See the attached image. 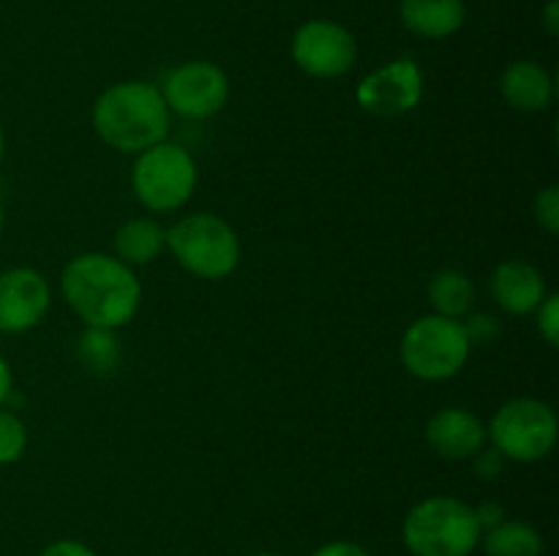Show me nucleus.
<instances>
[{
	"label": "nucleus",
	"mask_w": 559,
	"mask_h": 556,
	"mask_svg": "<svg viewBox=\"0 0 559 556\" xmlns=\"http://www.w3.org/2000/svg\"><path fill=\"white\" fill-rule=\"evenodd\" d=\"M60 289L69 309L96 330H118L136 316L142 283L118 256L80 254L63 267Z\"/></svg>",
	"instance_id": "1"
},
{
	"label": "nucleus",
	"mask_w": 559,
	"mask_h": 556,
	"mask_svg": "<svg viewBox=\"0 0 559 556\" xmlns=\"http://www.w3.org/2000/svg\"><path fill=\"white\" fill-rule=\"evenodd\" d=\"M93 131L115 150L142 153L167 140V101L151 82H118L93 104Z\"/></svg>",
	"instance_id": "2"
},
{
	"label": "nucleus",
	"mask_w": 559,
	"mask_h": 556,
	"mask_svg": "<svg viewBox=\"0 0 559 556\" xmlns=\"http://www.w3.org/2000/svg\"><path fill=\"white\" fill-rule=\"evenodd\" d=\"M475 507L456 496H429L407 512L404 545L413 556H469L480 543Z\"/></svg>",
	"instance_id": "3"
},
{
	"label": "nucleus",
	"mask_w": 559,
	"mask_h": 556,
	"mask_svg": "<svg viewBox=\"0 0 559 556\" xmlns=\"http://www.w3.org/2000/svg\"><path fill=\"white\" fill-rule=\"evenodd\" d=\"M167 249L191 276L222 281L240 262L235 229L213 213H191L167 229Z\"/></svg>",
	"instance_id": "4"
},
{
	"label": "nucleus",
	"mask_w": 559,
	"mask_h": 556,
	"mask_svg": "<svg viewBox=\"0 0 559 556\" xmlns=\"http://www.w3.org/2000/svg\"><path fill=\"white\" fill-rule=\"evenodd\" d=\"M473 341L459 319L429 314L407 327L399 347L402 365L424 382H442L456 376L467 365Z\"/></svg>",
	"instance_id": "5"
},
{
	"label": "nucleus",
	"mask_w": 559,
	"mask_h": 556,
	"mask_svg": "<svg viewBox=\"0 0 559 556\" xmlns=\"http://www.w3.org/2000/svg\"><path fill=\"white\" fill-rule=\"evenodd\" d=\"M131 185L140 200L153 213H169L183 207L197 189V161L189 150L169 142L136 153Z\"/></svg>",
	"instance_id": "6"
},
{
	"label": "nucleus",
	"mask_w": 559,
	"mask_h": 556,
	"mask_svg": "<svg viewBox=\"0 0 559 556\" xmlns=\"http://www.w3.org/2000/svg\"><path fill=\"white\" fill-rule=\"evenodd\" d=\"M486 436L502 458L522 463L540 461L557 445V414L538 398H513L497 409Z\"/></svg>",
	"instance_id": "7"
},
{
	"label": "nucleus",
	"mask_w": 559,
	"mask_h": 556,
	"mask_svg": "<svg viewBox=\"0 0 559 556\" xmlns=\"http://www.w3.org/2000/svg\"><path fill=\"white\" fill-rule=\"evenodd\" d=\"M295 65L314 80H336L353 71L358 60V41L344 25L333 20H309L293 36Z\"/></svg>",
	"instance_id": "8"
},
{
	"label": "nucleus",
	"mask_w": 559,
	"mask_h": 556,
	"mask_svg": "<svg viewBox=\"0 0 559 556\" xmlns=\"http://www.w3.org/2000/svg\"><path fill=\"white\" fill-rule=\"evenodd\" d=\"M169 112L186 120H207L222 112L229 101V80L216 63L191 60L164 76L158 87Z\"/></svg>",
	"instance_id": "9"
},
{
	"label": "nucleus",
	"mask_w": 559,
	"mask_h": 556,
	"mask_svg": "<svg viewBox=\"0 0 559 556\" xmlns=\"http://www.w3.org/2000/svg\"><path fill=\"white\" fill-rule=\"evenodd\" d=\"M358 104L377 118L413 112L424 98V71L415 60L399 58L371 71L355 90Z\"/></svg>",
	"instance_id": "10"
},
{
	"label": "nucleus",
	"mask_w": 559,
	"mask_h": 556,
	"mask_svg": "<svg viewBox=\"0 0 559 556\" xmlns=\"http://www.w3.org/2000/svg\"><path fill=\"white\" fill-rule=\"evenodd\" d=\"M47 278L31 267H11L0 273V333H27L44 319L49 309Z\"/></svg>",
	"instance_id": "11"
},
{
	"label": "nucleus",
	"mask_w": 559,
	"mask_h": 556,
	"mask_svg": "<svg viewBox=\"0 0 559 556\" xmlns=\"http://www.w3.org/2000/svg\"><path fill=\"white\" fill-rule=\"evenodd\" d=\"M486 439L489 436H486V425L480 423V418L462 407L440 409L426 423V442L431 445V450L451 461L473 458L475 452L484 450Z\"/></svg>",
	"instance_id": "12"
},
{
	"label": "nucleus",
	"mask_w": 559,
	"mask_h": 556,
	"mask_svg": "<svg viewBox=\"0 0 559 556\" xmlns=\"http://www.w3.org/2000/svg\"><path fill=\"white\" fill-rule=\"evenodd\" d=\"M489 289L495 294L497 305L516 316L533 314L549 294L538 267L524 259H508L497 265V270L491 273Z\"/></svg>",
	"instance_id": "13"
},
{
	"label": "nucleus",
	"mask_w": 559,
	"mask_h": 556,
	"mask_svg": "<svg viewBox=\"0 0 559 556\" xmlns=\"http://www.w3.org/2000/svg\"><path fill=\"white\" fill-rule=\"evenodd\" d=\"M399 20L413 36L442 41L462 31L467 9L464 0H402Z\"/></svg>",
	"instance_id": "14"
},
{
	"label": "nucleus",
	"mask_w": 559,
	"mask_h": 556,
	"mask_svg": "<svg viewBox=\"0 0 559 556\" xmlns=\"http://www.w3.org/2000/svg\"><path fill=\"white\" fill-rule=\"evenodd\" d=\"M502 98L519 112H544L555 101V80L535 60H516L500 80Z\"/></svg>",
	"instance_id": "15"
},
{
	"label": "nucleus",
	"mask_w": 559,
	"mask_h": 556,
	"mask_svg": "<svg viewBox=\"0 0 559 556\" xmlns=\"http://www.w3.org/2000/svg\"><path fill=\"white\" fill-rule=\"evenodd\" d=\"M112 245L123 265H151L167 249V229L153 218H131L118 227Z\"/></svg>",
	"instance_id": "16"
},
{
	"label": "nucleus",
	"mask_w": 559,
	"mask_h": 556,
	"mask_svg": "<svg viewBox=\"0 0 559 556\" xmlns=\"http://www.w3.org/2000/svg\"><path fill=\"white\" fill-rule=\"evenodd\" d=\"M486 556H544V537L527 521L502 518L497 527L480 534Z\"/></svg>",
	"instance_id": "17"
},
{
	"label": "nucleus",
	"mask_w": 559,
	"mask_h": 556,
	"mask_svg": "<svg viewBox=\"0 0 559 556\" xmlns=\"http://www.w3.org/2000/svg\"><path fill=\"white\" fill-rule=\"evenodd\" d=\"M429 300L435 311L448 319H459L473 309L475 287L467 273L462 270H440L429 281Z\"/></svg>",
	"instance_id": "18"
},
{
	"label": "nucleus",
	"mask_w": 559,
	"mask_h": 556,
	"mask_svg": "<svg viewBox=\"0 0 559 556\" xmlns=\"http://www.w3.org/2000/svg\"><path fill=\"white\" fill-rule=\"evenodd\" d=\"M27 445V431L14 412L0 409V467L20 461Z\"/></svg>",
	"instance_id": "19"
},
{
	"label": "nucleus",
	"mask_w": 559,
	"mask_h": 556,
	"mask_svg": "<svg viewBox=\"0 0 559 556\" xmlns=\"http://www.w3.org/2000/svg\"><path fill=\"white\" fill-rule=\"evenodd\" d=\"M82 358L87 360V365H112L115 363V341L112 330H96V327H87V336L82 338Z\"/></svg>",
	"instance_id": "20"
},
{
	"label": "nucleus",
	"mask_w": 559,
	"mask_h": 556,
	"mask_svg": "<svg viewBox=\"0 0 559 556\" xmlns=\"http://www.w3.org/2000/svg\"><path fill=\"white\" fill-rule=\"evenodd\" d=\"M535 221L549 234L559 232V189L555 183L546 185L535 200Z\"/></svg>",
	"instance_id": "21"
},
{
	"label": "nucleus",
	"mask_w": 559,
	"mask_h": 556,
	"mask_svg": "<svg viewBox=\"0 0 559 556\" xmlns=\"http://www.w3.org/2000/svg\"><path fill=\"white\" fill-rule=\"evenodd\" d=\"M538 314V333L544 336V341L549 347H557L559 343V298L557 294H546L544 303L535 309Z\"/></svg>",
	"instance_id": "22"
},
{
	"label": "nucleus",
	"mask_w": 559,
	"mask_h": 556,
	"mask_svg": "<svg viewBox=\"0 0 559 556\" xmlns=\"http://www.w3.org/2000/svg\"><path fill=\"white\" fill-rule=\"evenodd\" d=\"M473 458H475V469H478L480 478H497V474L502 472V461H506V458H502L495 447H491V450L475 452Z\"/></svg>",
	"instance_id": "23"
},
{
	"label": "nucleus",
	"mask_w": 559,
	"mask_h": 556,
	"mask_svg": "<svg viewBox=\"0 0 559 556\" xmlns=\"http://www.w3.org/2000/svg\"><path fill=\"white\" fill-rule=\"evenodd\" d=\"M311 556H371L364 545L349 543V540H333V543L317 548Z\"/></svg>",
	"instance_id": "24"
},
{
	"label": "nucleus",
	"mask_w": 559,
	"mask_h": 556,
	"mask_svg": "<svg viewBox=\"0 0 559 556\" xmlns=\"http://www.w3.org/2000/svg\"><path fill=\"white\" fill-rule=\"evenodd\" d=\"M41 556H96L85 543L80 540H58V543L47 545L41 551Z\"/></svg>",
	"instance_id": "25"
},
{
	"label": "nucleus",
	"mask_w": 559,
	"mask_h": 556,
	"mask_svg": "<svg viewBox=\"0 0 559 556\" xmlns=\"http://www.w3.org/2000/svg\"><path fill=\"white\" fill-rule=\"evenodd\" d=\"M473 325H464L467 327V333H469V341H480V338H489V336H495L497 333V325H495V319H491V316H486V314H478V316H473Z\"/></svg>",
	"instance_id": "26"
},
{
	"label": "nucleus",
	"mask_w": 559,
	"mask_h": 556,
	"mask_svg": "<svg viewBox=\"0 0 559 556\" xmlns=\"http://www.w3.org/2000/svg\"><path fill=\"white\" fill-rule=\"evenodd\" d=\"M475 518H478V523H480V532H486V529L497 527V523L506 518V512H502L500 505H480V507H475Z\"/></svg>",
	"instance_id": "27"
},
{
	"label": "nucleus",
	"mask_w": 559,
	"mask_h": 556,
	"mask_svg": "<svg viewBox=\"0 0 559 556\" xmlns=\"http://www.w3.org/2000/svg\"><path fill=\"white\" fill-rule=\"evenodd\" d=\"M557 11H559L557 0H549V3H546V16H544V22H546V31H549L551 36H557V31H559V16H557Z\"/></svg>",
	"instance_id": "28"
},
{
	"label": "nucleus",
	"mask_w": 559,
	"mask_h": 556,
	"mask_svg": "<svg viewBox=\"0 0 559 556\" xmlns=\"http://www.w3.org/2000/svg\"><path fill=\"white\" fill-rule=\"evenodd\" d=\"M11 396V368L3 358H0V403Z\"/></svg>",
	"instance_id": "29"
},
{
	"label": "nucleus",
	"mask_w": 559,
	"mask_h": 556,
	"mask_svg": "<svg viewBox=\"0 0 559 556\" xmlns=\"http://www.w3.org/2000/svg\"><path fill=\"white\" fill-rule=\"evenodd\" d=\"M3 153H5V136H3V129H0V164H3Z\"/></svg>",
	"instance_id": "30"
},
{
	"label": "nucleus",
	"mask_w": 559,
	"mask_h": 556,
	"mask_svg": "<svg viewBox=\"0 0 559 556\" xmlns=\"http://www.w3.org/2000/svg\"><path fill=\"white\" fill-rule=\"evenodd\" d=\"M3 223H5V210H3V202H0V232H3Z\"/></svg>",
	"instance_id": "31"
},
{
	"label": "nucleus",
	"mask_w": 559,
	"mask_h": 556,
	"mask_svg": "<svg viewBox=\"0 0 559 556\" xmlns=\"http://www.w3.org/2000/svg\"><path fill=\"white\" fill-rule=\"evenodd\" d=\"M251 556H282V554H273V551H260V554H251Z\"/></svg>",
	"instance_id": "32"
}]
</instances>
